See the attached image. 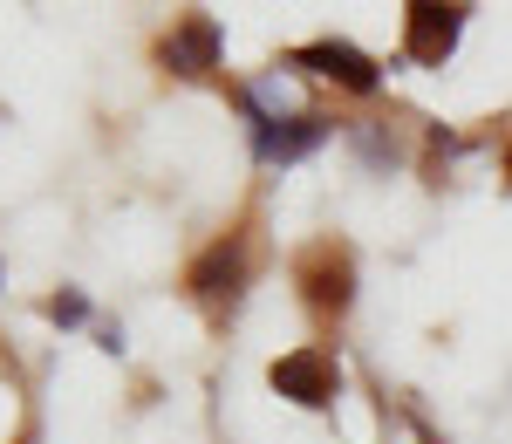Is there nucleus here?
Segmentation results:
<instances>
[{"label":"nucleus","instance_id":"obj_1","mask_svg":"<svg viewBox=\"0 0 512 444\" xmlns=\"http://www.w3.org/2000/svg\"><path fill=\"white\" fill-rule=\"evenodd\" d=\"M253 274H260V233H253V219H239L233 233H219V240L185 267V294H192L212 322H226L239 301H246Z\"/></svg>","mask_w":512,"mask_h":444},{"label":"nucleus","instance_id":"obj_2","mask_svg":"<svg viewBox=\"0 0 512 444\" xmlns=\"http://www.w3.org/2000/svg\"><path fill=\"white\" fill-rule=\"evenodd\" d=\"M294 287H301V301H308V315L315 322H342L355 301V253L349 240H335V233H321L294 253Z\"/></svg>","mask_w":512,"mask_h":444},{"label":"nucleus","instance_id":"obj_3","mask_svg":"<svg viewBox=\"0 0 512 444\" xmlns=\"http://www.w3.org/2000/svg\"><path fill=\"white\" fill-rule=\"evenodd\" d=\"M465 14H472V0H403V55L424 69H444L458 55Z\"/></svg>","mask_w":512,"mask_h":444},{"label":"nucleus","instance_id":"obj_4","mask_svg":"<svg viewBox=\"0 0 512 444\" xmlns=\"http://www.w3.org/2000/svg\"><path fill=\"white\" fill-rule=\"evenodd\" d=\"M151 55H158L164 76H212V69H219V21H212L205 7H185L158 35Z\"/></svg>","mask_w":512,"mask_h":444},{"label":"nucleus","instance_id":"obj_5","mask_svg":"<svg viewBox=\"0 0 512 444\" xmlns=\"http://www.w3.org/2000/svg\"><path fill=\"white\" fill-rule=\"evenodd\" d=\"M267 383H274L280 397H294V404L328 410V404H335V390H342V369H335V349L301 342V349H287V356L267 369Z\"/></svg>","mask_w":512,"mask_h":444},{"label":"nucleus","instance_id":"obj_6","mask_svg":"<svg viewBox=\"0 0 512 444\" xmlns=\"http://www.w3.org/2000/svg\"><path fill=\"white\" fill-rule=\"evenodd\" d=\"M294 69H308V76L335 82V89H349V96H376V62L362 55V48H349V41H308V48H294L287 55Z\"/></svg>","mask_w":512,"mask_h":444},{"label":"nucleus","instance_id":"obj_7","mask_svg":"<svg viewBox=\"0 0 512 444\" xmlns=\"http://www.w3.org/2000/svg\"><path fill=\"white\" fill-rule=\"evenodd\" d=\"M321 137H328V123L321 117H294V123H260V151L267 158H301V151H315Z\"/></svg>","mask_w":512,"mask_h":444},{"label":"nucleus","instance_id":"obj_8","mask_svg":"<svg viewBox=\"0 0 512 444\" xmlns=\"http://www.w3.org/2000/svg\"><path fill=\"white\" fill-rule=\"evenodd\" d=\"M82 315H89V301H82V294H55V301H48V322H62V328H76Z\"/></svg>","mask_w":512,"mask_h":444},{"label":"nucleus","instance_id":"obj_9","mask_svg":"<svg viewBox=\"0 0 512 444\" xmlns=\"http://www.w3.org/2000/svg\"><path fill=\"white\" fill-rule=\"evenodd\" d=\"M506 178H512V144H506Z\"/></svg>","mask_w":512,"mask_h":444}]
</instances>
